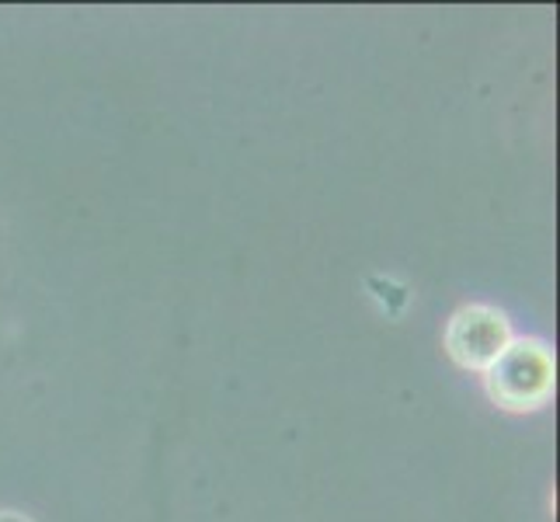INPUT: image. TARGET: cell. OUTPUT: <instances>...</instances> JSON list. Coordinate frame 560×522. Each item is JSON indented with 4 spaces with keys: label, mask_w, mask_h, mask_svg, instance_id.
Returning a JSON list of instances; mask_svg holds the SVG:
<instances>
[{
    "label": "cell",
    "mask_w": 560,
    "mask_h": 522,
    "mask_svg": "<svg viewBox=\"0 0 560 522\" xmlns=\"http://www.w3.org/2000/svg\"><path fill=\"white\" fill-rule=\"evenodd\" d=\"M515 341V327L505 311L491 303H463L446 324V356L467 373L485 376Z\"/></svg>",
    "instance_id": "cell-2"
},
{
    "label": "cell",
    "mask_w": 560,
    "mask_h": 522,
    "mask_svg": "<svg viewBox=\"0 0 560 522\" xmlns=\"http://www.w3.org/2000/svg\"><path fill=\"white\" fill-rule=\"evenodd\" d=\"M0 522H32V519L22 512H0Z\"/></svg>",
    "instance_id": "cell-3"
},
{
    "label": "cell",
    "mask_w": 560,
    "mask_h": 522,
    "mask_svg": "<svg viewBox=\"0 0 560 522\" xmlns=\"http://www.w3.org/2000/svg\"><path fill=\"white\" fill-rule=\"evenodd\" d=\"M485 391L501 411L529 415L547 408L557 391V359L544 338H515L485 373Z\"/></svg>",
    "instance_id": "cell-1"
}]
</instances>
